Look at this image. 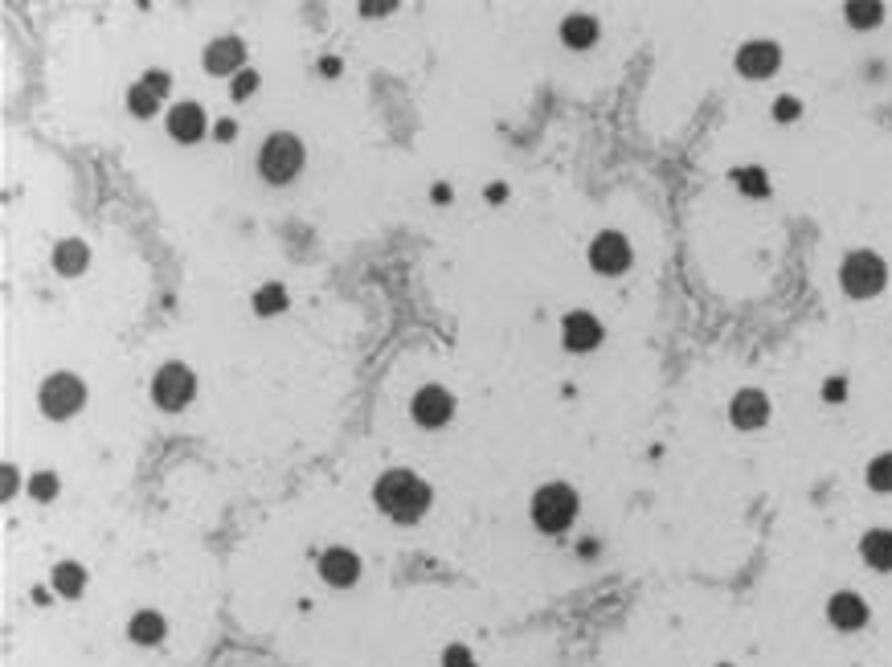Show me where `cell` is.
Returning <instances> with one entry per match:
<instances>
[{
	"label": "cell",
	"instance_id": "31",
	"mask_svg": "<svg viewBox=\"0 0 892 667\" xmlns=\"http://www.w3.org/2000/svg\"><path fill=\"white\" fill-rule=\"evenodd\" d=\"M823 397H827V402H843V397H847V381L843 377H831L823 385Z\"/></svg>",
	"mask_w": 892,
	"mask_h": 667
},
{
	"label": "cell",
	"instance_id": "2",
	"mask_svg": "<svg viewBox=\"0 0 892 667\" xmlns=\"http://www.w3.org/2000/svg\"><path fill=\"white\" fill-rule=\"evenodd\" d=\"M528 512H532V524H537L541 532L561 537V532H569V524L577 520V492L569 483H545V487H537Z\"/></svg>",
	"mask_w": 892,
	"mask_h": 667
},
{
	"label": "cell",
	"instance_id": "34",
	"mask_svg": "<svg viewBox=\"0 0 892 667\" xmlns=\"http://www.w3.org/2000/svg\"><path fill=\"white\" fill-rule=\"evenodd\" d=\"M504 197H508L504 185H487V201H504Z\"/></svg>",
	"mask_w": 892,
	"mask_h": 667
},
{
	"label": "cell",
	"instance_id": "32",
	"mask_svg": "<svg viewBox=\"0 0 892 667\" xmlns=\"http://www.w3.org/2000/svg\"><path fill=\"white\" fill-rule=\"evenodd\" d=\"M0 492H5V500L17 492V467H5V487H0Z\"/></svg>",
	"mask_w": 892,
	"mask_h": 667
},
{
	"label": "cell",
	"instance_id": "25",
	"mask_svg": "<svg viewBox=\"0 0 892 667\" xmlns=\"http://www.w3.org/2000/svg\"><path fill=\"white\" fill-rule=\"evenodd\" d=\"M156 103H160V99L148 91L144 82H136V86H131V91H127V107H131V115H140V119L156 115Z\"/></svg>",
	"mask_w": 892,
	"mask_h": 667
},
{
	"label": "cell",
	"instance_id": "8",
	"mask_svg": "<svg viewBox=\"0 0 892 667\" xmlns=\"http://www.w3.org/2000/svg\"><path fill=\"white\" fill-rule=\"evenodd\" d=\"M590 266L598 275H622L631 266V242L622 238V234H614V230H602L594 242H590Z\"/></svg>",
	"mask_w": 892,
	"mask_h": 667
},
{
	"label": "cell",
	"instance_id": "21",
	"mask_svg": "<svg viewBox=\"0 0 892 667\" xmlns=\"http://www.w3.org/2000/svg\"><path fill=\"white\" fill-rule=\"evenodd\" d=\"M283 307H287V291H283V283H266V287L254 295V311H258V316H279Z\"/></svg>",
	"mask_w": 892,
	"mask_h": 667
},
{
	"label": "cell",
	"instance_id": "11",
	"mask_svg": "<svg viewBox=\"0 0 892 667\" xmlns=\"http://www.w3.org/2000/svg\"><path fill=\"white\" fill-rule=\"evenodd\" d=\"M602 324L590 316V311H569V316L561 320V340L569 352H594L602 344Z\"/></svg>",
	"mask_w": 892,
	"mask_h": 667
},
{
	"label": "cell",
	"instance_id": "15",
	"mask_svg": "<svg viewBox=\"0 0 892 667\" xmlns=\"http://www.w3.org/2000/svg\"><path fill=\"white\" fill-rule=\"evenodd\" d=\"M246 46L238 37H217L213 46H205V70L209 74H242Z\"/></svg>",
	"mask_w": 892,
	"mask_h": 667
},
{
	"label": "cell",
	"instance_id": "33",
	"mask_svg": "<svg viewBox=\"0 0 892 667\" xmlns=\"http://www.w3.org/2000/svg\"><path fill=\"white\" fill-rule=\"evenodd\" d=\"M213 136H217V140H230V136H234V119H221V123L213 127Z\"/></svg>",
	"mask_w": 892,
	"mask_h": 667
},
{
	"label": "cell",
	"instance_id": "24",
	"mask_svg": "<svg viewBox=\"0 0 892 667\" xmlns=\"http://www.w3.org/2000/svg\"><path fill=\"white\" fill-rule=\"evenodd\" d=\"M868 487H872V492H892V451L876 455L868 463Z\"/></svg>",
	"mask_w": 892,
	"mask_h": 667
},
{
	"label": "cell",
	"instance_id": "10",
	"mask_svg": "<svg viewBox=\"0 0 892 667\" xmlns=\"http://www.w3.org/2000/svg\"><path fill=\"white\" fill-rule=\"evenodd\" d=\"M729 418L737 430H757L770 422V397L762 389H737L729 402Z\"/></svg>",
	"mask_w": 892,
	"mask_h": 667
},
{
	"label": "cell",
	"instance_id": "17",
	"mask_svg": "<svg viewBox=\"0 0 892 667\" xmlns=\"http://www.w3.org/2000/svg\"><path fill=\"white\" fill-rule=\"evenodd\" d=\"M561 41L569 50H590L594 41H598V21L590 17V13H573V17H565L561 21Z\"/></svg>",
	"mask_w": 892,
	"mask_h": 667
},
{
	"label": "cell",
	"instance_id": "14",
	"mask_svg": "<svg viewBox=\"0 0 892 667\" xmlns=\"http://www.w3.org/2000/svg\"><path fill=\"white\" fill-rule=\"evenodd\" d=\"M168 136L181 144H197L205 136V111L197 103H176L168 111Z\"/></svg>",
	"mask_w": 892,
	"mask_h": 667
},
{
	"label": "cell",
	"instance_id": "16",
	"mask_svg": "<svg viewBox=\"0 0 892 667\" xmlns=\"http://www.w3.org/2000/svg\"><path fill=\"white\" fill-rule=\"evenodd\" d=\"M164 635H168V622H164L160 610H140V614H131V622H127V639H131V643L156 647Z\"/></svg>",
	"mask_w": 892,
	"mask_h": 667
},
{
	"label": "cell",
	"instance_id": "13",
	"mask_svg": "<svg viewBox=\"0 0 892 667\" xmlns=\"http://www.w3.org/2000/svg\"><path fill=\"white\" fill-rule=\"evenodd\" d=\"M827 622L835 631H860L868 622V602L852 590H839L831 602H827Z\"/></svg>",
	"mask_w": 892,
	"mask_h": 667
},
{
	"label": "cell",
	"instance_id": "19",
	"mask_svg": "<svg viewBox=\"0 0 892 667\" xmlns=\"http://www.w3.org/2000/svg\"><path fill=\"white\" fill-rule=\"evenodd\" d=\"M54 590H58L62 598H78V594L86 590V569H82L78 561H62V565H54Z\"/></svg>",
	"mask_w": 892,
	"mask_h": 667
},
{
	"label": "cell",
	"instance_id": "7",
	"mask_svg": "<svg viewBox=\"0 0 892 667\" xmlns=\"http://www.w3.org/2000/svg\"><path fill=\"white\" fill-rule=\"evenodd\" d=\"M410 414H414V422H418L422 430H438V426L451 422V414H455V397L446 393L442 385H422V389L414 393V402H410Z\"/></svg>",
	"mask_w": 892,
	"mask_h": 667
},
{
	"label": "cell",
	"instance_id": "35",
	"mask_svg": "<svg viewBox=\"0 0 892 667\" xmlns=\"http://www.w3.org/2000/svg\"><path fill=\"white\" fill-rule=\"evenodd\" d=\"M320 74H340V58H324L320 62Z\"/></svg>",
	"mask_w": 892,
	"mask_h": 667
},
{
	"label": "cell",
	"instance_id": "12",
	"mask_svg": "<svg viewBox=\"0 0 892 667\" xmlns=\"http://www.w3.org/2000/svg\"><path fill=\"white\" fill-rule=\"evenodd\" d=\"M778 66H782V50L774 41H745L737 50V70L745 78H770Z\"/></svg>",
	"mask_w": 892,
	"mask_h": 667
},
{
	"label": "cell",
	"instance_id": "20",
	"mask_svg": "<svg viewBox=\"0 0 892 667\" xmlns=\"http://www.w3.org/2000/svg\"><path fill=\"white\" fill-rule=\"evenodd\" d=\"M86 258H91V254H86V246H82L78 238H66V242H58V250H54V266H58L62 275H78L82 266H86Z\"/></svg>",
	"mask_w": 892,
	"mask_h": 667
},
{
	"label": "cell",
	"instance_id": "30",
	"mask_svg": "<svg viewBox=\"0 0 892 667\" xmlns=\"http://www.w3.org/2000/svg\"><path fill=\"white\" fill-rule=\"evenodd\" d=\"M798 111H802V107H798V99H790V95H782V99L774 103V119H778V123L798 119Z\"/></svg>",
	"mask_w": 892,
	"mask_h": 667
},
{
	"label": "cell",
	"instance_id": "28",
	"mask_svg": "<svg viewBox=\"0 0 892 667\" xmlns=\"http://www.w3.org/2000/svg\"><path fill=\"white\" fill-rule=\"evenodd\" d=\"M254 91H258V74H254V70H242V74L230 82V95H234V99H250Z\"/></svg>",
	"mask_w": 892,
	"mask_h": 667
},
{
	"label": "cell",
	"instance_id": "26",
	"mask_svg": "<svg viewBox=\"0 0 892 667\" xmlns=\"http://www.w3.org/2000/svg\"><path fill=\"white\" fill-rule=\"evenodd\" d=\"M58 487H62V483H58V475H54V471H37V475L29 479V496H33V500H41V504H50V500L58 496Z\"/></svg>",
	"mask_w": 892,
	"mask_h": 667
},
{
	"label": "cell",
	"instance_id": "36",
	"mask_svg": "<svg viewBox=\"0 0 892 667\" xmlns=\"http://www.w3.org/2000/svg\"><path fill=\"white\" fill-rule=\"evenodd\" d=\"M577 553H582V557H594V553H598V541H582V545H577Z\"/></svg>",
	"mask_w": 892,
	"mask_h": 667
},
{
	"label": "cell",
	"instance_id": "4",
	"mask_svg": "<svg viewBox=\"0 0 892 667\" xmlns=\"http://www.w3.org/2000/svg\"><path fill=\"white\" fill-rule=\"evenodd\" d=\"M839 279H843V291L852 299H872L888 283V266L872 250H852L843 258V266H839Z\"/></svg>",
	"mask_w": 892,
	"mask_h": 667
},
{
	"label": "cell",
	"instance_id": "18",
	"mask_svg": "<svg viewBox=\"0 0 892 667\" xmlns=\"http://www.w3.org/2000/svg\"><path fill=\"white\" fill-rule=\"evenodd\" d=\"M860 557L880 569V573H892V532L888 528H872L868 537L860 541Z\"/></svg>",
	"mask_w": 892,
	"mask_h": 667
},
{
	"label": "cell",
	"instance_id": "29",
	"mask_svg": "<svg viewBox=\"0 0 892 667\" xmlns=\"http://www.w3.org/2000/svg\"><path fill=\"white\" fill-rule=\"evenodd\" d=\"M140 82L148 86V91H152L156 99H164V95H168V74H164V70H148Z\"/></svg>",
	"mask_w": 892,
	"mask_h": 667
},
{
	"label": "cell",
	"instance_id": "6",
	"mask_svg": "<svg viewBox=\"0 0 892 667\" xmlns=\"http://www.w3.org/2000/svg\"><path fill=\"white\" fill-rule=\"evenodd\" d=\"M197 393V381L189 373V365H164L152 381V397L160 410H185Z\"/></svg>",
	"mask_w": 892,
	"mask_h": 667
},
{
	"label": "cell",
	"instance_id": "1",
	"mask_svg": "<svg viewBox=\"0 0 892 667\" xmlns=\"http://www.w3.org/2000/svg\"><path fill=\"white\" fill-rule=\"evenodd\" d=\"M430 500H434L430 483L418 479V475L406 471V467H393V471H385V475L373 483V504H377L389 520H397V524H414V520H422L426 508H430Z\"/></svg>",
	"mask_w": 892,
	"mask_h": 667
},
{
	"label": "cell",
	"instance_id": "37",
	"mask_svg": "<svg viewBox=\"0 0 892 667\" xmlns=\"http://www.w3.org/2000/svg\"><path fill=\"white\" fill-rule=\"evenodd\" d=\"M717 667H733V663H717Z\"/></svg>",
	"mask_w": 892,
	"mask_h": 667
},
{
	"label": "cell",
	"instance_id": "3",
	"mask_svg": "<svg viewBox=\"0 0 892 667\" xmlns=\"http://www.w3.org/2000/svg\"><path fill=\"white\" fill-rule=\"evenodd\" d=\"M303 168V144L291 136V131H275V136H266L262 152H258V172L266 176L271 185H287L295 181Z\"/></svg>",
	"mask_w": 892,
	"mask_h": 667
},
{
	"label": "cell",
	"instance_id": "27",
	"mask_svg": "<svg viewBox=\"0 0 892 667\" xmlns=\"http://www.w3.org/2000/svg\"><path fill=\"white\" fill-rule=\"evenodd\" d=\"M442 667H475V655L463 643H451V647L442 651Z\"/></svg>",
	"mask_w": 892,
	"mask_h": 667
},
{
	"label": "cell",
	"instance_id": "22",
	"mask_svg": "<svg viewBox=\"0 0 892 667\" xmlns=\"http://www.w3.org/2000/svg\"><path fill=\"white\" fill-rule=\"evenodd\" d=\"M733 181L745 197H766L770 193V181H766V168H737Z\"/></svg>",
	"mask_w": 892,
	"mask_h": 667
},
{
	"label": "cell",
	"instance_id": "9",
	"mask_svg": "<svg viewBox=\"0 0 892 667\" xmlns=\"http://www.w3.org/2000/svg\"><path fill=\"white\" fill-rule=\"evenodd\" d=\"M320 577L336 590H348V586L361 582V557H356L352 549H344V545H332V549L320 553Z\"/></svg>",
	"mask_w": 892,
	"mask_h": 667
},
{
	"label": "cell",
	"instance_id": "5",
	"mask_svg": "<svg viewBox=\"0 0 892 667\" xmlns=\"http://www.w3.org/2000/svg\"><path fill=\"white\" fill-rule=\"evenodd\" d=\"M37 402H41V414L54 418V422L74 418V414L82 410V402H86V385H82L74 373H54L46 385H41Z\"/></svg>",
	"mask_w": 892,
	"mask_h": 667
},
{
	"label": "cell",
	"instance_id": "23",
	"mask_svg": "<svg viewBox=\"0 0 892 667\" xmlns=\"http://www.w3.org/2000/svg\"><path fill=\"white\" fill-rule=\"evenodd\" d=\"M880 21H884V5H876V0H864V5H847V25L872 29Z\"/></svg>",
	"mask_w": 892,
	"mask_h": 667
}]
</instances>
